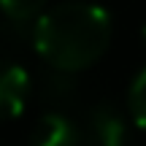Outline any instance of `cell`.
<instances>
[{"label":"cell","mask_w":146,"mask_h":146,"mask_svg":"<svg viewBox=\"0 0 146 146\" xmlns=\"http://www.w3.org/2000/svg\"><path fill=\"white\" fill-rule=\"evenodd\" d=\"M127 106H130V116L138 127L146 130V68L135 76L130 87V98H127Z\"/></svg>","instance_id":"cell-5"},{"label":"cell","mask_w":146,"mask_h":146,"mask_svg":"<svg viewBox=\"0 0 146 146\" xmlns=\"http://www.w3.org/2000/svg\"><path fill=\"white\" fill-rule=\"evenodd\" d=\"M30 76L14 62H0V119H14L25 111Z\"/></svg>","instance_id":"cell-2"},{"label":"cell","mask_w":146,"mask_h":146,"mask_svg":"<svg viewBox=\"0 0 146 146\" xmlns=\"http://www.w3.org/2000/svg\"><path fill=\"white\" fill-rule=\"evenodd\" d=\"M33 146H78V130L62 114H46L33 133Z\"/></svg>","instance_id":"cell-4"},{"label":"cell","mask_w":146,"mask_h":146,"mask_svg":"<svg viewBox=\"0 0 146 146\" xmlns=\"http://www.w3.org/2000/svg\"><path fill=\"white\" fill-rule=\"evenodd\" d=\"M143 43H146V27H143Z\"/></svg>","instance_id":"cell-7"},{"label":"cell","mask_w":146,"mask_h":146,"mask_svg":"<svg viewBox=\"0 0 146 146\" xmlns=\"http://www.w3.org/2000/svg\"><path fill=\"white\" fill-rule=\"evenodd\" d=\"M89 146H127L122 116L111 106H95L89 114Z\"/></svg>","instance_id":"cell-3"},{"label":"cell","mask_w":146,"mask_h":146,"mask_svg":"<svg viewBox=\"0 0 146 146\" xmlns=\"http://www.w3.org/2000/svg\"><path fill=\"white\" fill-rule=\"evenodd\" d=\"M43 3H46V0H0V8H3V14H8L11 19L25 22V19H30V16H35L38 11L43 8Z\"/></svg>","instance_id":"cell-6"},{"label":"cell","mask_w":146,"mask_h":146,"mask_svg":"<svg viewBox=\"0 0 146 146\" xmlns=\"http://www.w3.org/2000/svg\"><path fill=\"white\" fill-rule=\"evenodd\" d=\"M111 41V16L95 3H62L35 22V52L60 73L95 65Z\"/></svg>","instance_id":"cell-1"}]
</instances>
